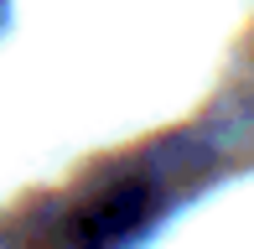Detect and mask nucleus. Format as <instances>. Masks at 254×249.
<instances>
[{
  "label": "nucleus",
  "mask_w": 254,
  "mask_h": 249,
  "mask_svg": "<svg viewBox=\"0 0 254 249\" xmlns=\"http://www.w3.org/2000/svg\"><path fill=\"white\" fill-rule=\"evenodd\" d=\"M151 213V187L145 182H114L109 192H99L83 213H78V244L83 249H109L125 234H135Z\"/></svg>",
  "instance_id": "f257e3e1"
}]
</instances>
